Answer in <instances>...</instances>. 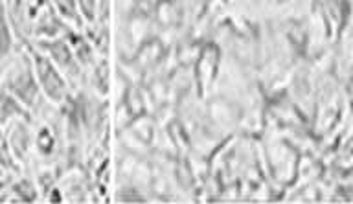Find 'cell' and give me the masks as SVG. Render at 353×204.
Listing matches in <instances>:
<instances>
[{
  "mask_svg": "<svg viewBox=\"0 0 353 204\" xmlns=\"http://www.w3.org/2000/svg\"><path fill=\"white\" fill-rule=\"evenodd\" d=\"M35 70L32 65H28L26 61L21 66H17L10 72V76L6 79V88L11 96H15L21 103L33 105L39 94V81L37 76H33Z\"/></svg>",
  "mask_w": 353,
  "mask_h": 204,
  "instance_id": "cell-1",
  "label": "cell"
},
{
  "mask_svg": "<svg viewBox=\"0 0 353 204\" xmlns=\"http://www.w3.org/2000/svg\"><path fill=\"white\" fill-rule=\"evenodd\" d=\"M33 70H35V76H37L39 87L43 88V92L50 99L61 101L65 98V79L59 74V68L54 65V61L41 54H35L33 55Z\"/></svg>",
  "mask_w": 353,
  "mask_h": 204,
  "instance_id": "cell-2",
  "label": "cell"
},
{
  "mask_svg": "<svg viewBox=\"0 0 353 204\" xmlns=\"http://www.w3.org/2000/svg\"><path fill=\"white\" fill-rule=\"evenodd\" d=\"M43 48L46 50V54L57 68L63 70H72L74 66V54L68 48V44L65 41H46L43 43Z\"/></svg>",
  "mask_w": 353,
  "mask_h": 204,
  "instance_id": "cell-3",
  "label": "cell"
},
{
  "mask_svg": "<svg viewBox=\"0 0 353 204\" xmlns=\"http://www.w3.org/2000/svg\"><path fill=\"white\" fill-rule=\"evenodd\" d=\"M10 145L17 159H22L26 154L28 145H30V132H28V127L24 123H15L13 131H11Z\"/></svg>",
  "mask_w": 353,
  "mask_h": 204,
  "instance_id": "cell-4",
  "label": "cell"
},
{
  "mask_svg": "<svg viewBox=\"0 0 353 204\" xmlns=\"http://www.w3.org/2000/svg\"><path fill=\"white\" fill-rule=\"evenodd\" d=\"M11 48H13V37H11L10 19L4 8L0 6V61L10 54Z\"/></svg>",
  "mask_w": 353,
  "mask_h": 204,
  "instance_id": "cell-5",
  "label": "cell"
},
{
  "mask_svg": "<svg viewBox=\"0 0 353 204\" xmlns=\"http://www.w3.org/2000/svg\"><path fill=\"white\" fill-rule=\"evenodd\" d=\"M24 109L19 103V99L15 96H11L10 92L0 94V123H4L6 120H10L11 116H22Z\"/></svg>",
  "mask_w": 353,
  "mask_h": 204,
  "instance_id": "cell-6",
  "label": "cell"
},
{
  "mask_svg": "<svg viewBox=\"0 0 353 204\" xmlns=\"http://www.w3.org/2000/svg\"><path fill=\"white\" fill-rule=\"evenodd\" d=\"M13 193L17 195V201H22V203H33V201H37V192H35V187L28 181L17 182L15 186H13Z\"/></svg>",
  "mask_w": 353,
  "mask_h": 204,
  "instance_id": "cell-7",
  "label": "cell"
},
{
  "mask_svg": "<svg viewBox=\"0 0 353 204\" xmlns=\"http://www.w3.org/2000/svg\"><path fill=\"white\" fill-rule=\"evenodd\" d=\"M54 4L61 17H65L68 21H76L79 24V17H77L76 2L74 0H54Z\"/></svg>",
  "mask_w": 353,
  "mask_h": 204,
  "instance_id": "cell-8",
  "label": "cell"
},
{
  "mask_svg": "<svg viewBox=\"0 0 353 204\" xmlns=\"http://www.w3.org/2000/svg\"><path fill=\"white\" fill-rule=\"evenodd\" d=\"M37 149L43 154H50L54 151V136H52V132H50L48 127H43L37 134Z\"/></svg>",
  "mask_w": 353,
  "mask_h": 204,
  "instance_id": "cell-9",
  "label": "cell"
},
{
  "mask_svg": "<svg viewBox=\"0 0 353 204\" xmlns=\"http://www.w3.org/2000/svg\"><path fill=\"white\" fill-rule=\"evenodd\" d=\"M24 4H26L28 17L35 19L39 15V11L43 10L44 4H46V0H24Z\"/></svg>",
  "mask_w": 353,
  "mask_h": 204,
  "instance_id": "cell-10",
  "label": "cell"
},
{
  "mask_svg": "<svg viewBox=\"0 0 353 204\" xmlns=\"http://www.w3.org/2000/svg\"><path fill=\"white\" fill-rule=\"evenodd\" d=\"M79 4H81V8H83V13H85L88 19H92V13H94L92 0H79Z\"/></svg>",
  "mask_w": 353,
  "mask_h": 204,
  "instance_id": "cell-11",
  "label": "cell"
},
{
  "mask_svg": "<svg viewBox=\"0 0 353 204\" xmlns=\"http://www.w3.org/2000/svg\"><path fill=\"white\" fill-rule=\"evenodd\" d=\"M0 143H2V129H0Z\"/></svg>",
  "mask_w": 353,
  "mask_h": 204,
  "instance_id": "cell-12",
  "label": "cell"
}]
</instances>
